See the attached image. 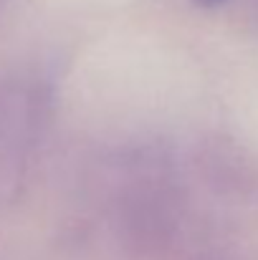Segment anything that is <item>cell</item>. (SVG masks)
Returning <instances> with one entry per match:
<instances>
[{
  "label": "cell",
  "instance_id": "cell-1",
  "mask_svg": "<svg viewBox=\"0 0 258 260\" xmlns=\"http://www.w3.org/2000/svg\"><path fill=\"white\" fill-rule=\"evenodd\" d=\"M172 225H175V207L170 197L157 187L142 189L127 205L124 230L127 238L134 243V248L142 253L162 248L165 240H170Z\"/></svg>",
  "mask_w": 258,
  "mask_h": 260
},
{
  "label": "cell",
  "instance_id": "cell-2",
  "mask_svg": "<svg viewBox=\"0 0 258 260\" xmlns=\"http://www.w3.org/2000/svg\"><path fill=\"white\" fill-rule=\"evenodd\" d=\"M197 5H203V8H213V5H220L223 0H195Z\"/></svg>",
  "mask_w": 258,
  "mask_h": 260
}]
</instances>
